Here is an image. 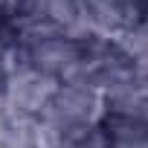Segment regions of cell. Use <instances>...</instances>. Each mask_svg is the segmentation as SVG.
<instances>
[{"mask_svg": "<svg viewBox=\"0 0 148 148\" xmlns=\"http://www.w3.org/2000/svg\"><path fill=\"white\" fill-rule=\"evenodd\" d=\"M145 9L148 0H79L82 21L105 41H116Z\"/></svg>", "mask_w": 148, "mask_h": 148, "instance_id": "cell-3", "label": "cell"}, {"mask_svg": "<svg viewBox=\"0 0 148 148\" xmlns=\"http://www.w3.org/2000/svg\"><path fill=\"white\" fill-rule=\"evenodd\" d=\"M116 47L131 58V61H136V58H142V55H148V9L116 38Z\"/></svg>", "mask_w": 148, "mask_h": 148, "instance_id": "cell-5", "label": "cell"}, {"mask_svg": "<svg viewBox=\"0 0 148 148\" xmlns=\"http://www.w3.org/2000/svg\"><path fill=\"white\" fill-rule=\"evenodd\" d=\"M105 116H108L105 96L99 90L82 87V84H61L38 119L44 125L55 128L58 134L76 139V136L99 128L105 122Z\"/></svg>", "mask_w": 148, "mask_h": 148, "instance_id": "cell-1", "label": "cell"}, {"mask_svg": "<svg viewBox=\"0 0 148 148\" xmlns=\"http://www.w3.org/2000/svg\"><path fill=\"white\" fill-rule=\"evenodd\" d=\"M102 131L108 136V148H148V125L122 116H105Z\"/></svg>", "mask_w": 148, "mask_h": 148, "instance_id": "cell-4", "label": "cell"}, {"mask_svg": "<svg viewBox=\"0 0 148 148\" xmlns=\"http://www.w3.org/2000/svg\"><path fill=\"white\" fill-rule=\"evenodd\" d=\"M134 82L142 90H148V55H142V58L134 61Z\"/></svg>", "mask_w": 148, "mask_h": 148, "instance_id": "cell-6", "label": "cell"}, {"mask_svg": "<svg viewBox=\"0 0 148 148\" xmlns=\"http://www.w3.org/2000/svg\"><path fill=\"white\" fill-rule=\"evenodd\" d=\"M61 84L44 73L32 70V67H23L18 64L12 70V76L6 79L3 90H0V102L3 108L12 113V116H21V119H38L41 110L49 105V99L55 96Z\"/></svg>", "mask_w": 148, "mask_h": 148, "instance_id": "cell-2", "label": "cell"}]
</instances>
